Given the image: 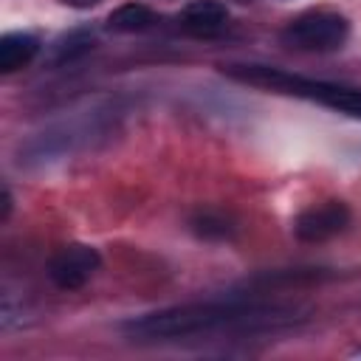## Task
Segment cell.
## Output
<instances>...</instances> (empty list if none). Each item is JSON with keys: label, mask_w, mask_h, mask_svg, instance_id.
I'll return each instance as SVG.
<instances>
[{"label": "cell", "mask_w": 361, "mask_h": 361, "mask_svg": "<svg viewBox=\"0 0 361 361\" xmlns=\"http://www.w3.org/2000/svg\"><path fill=\"white\" fill-rule=\"evenodd\" d=\"M192 228L200 234V237H206V240H223V237H228L231 234V226H228V220L223 217V214H214V212H200L195 220H192Z\"/></svg>", "instance_id": "obj_10"}, {"label": "cell", "mask_w": 361, "mask_h": 361, "mask_svg": "<svg viewBox=\"0 0 361 361\" xmlns=\"http://www.w3.org/2000/svg\"><path fill=\"white\" fill-rule=\"evenodd\" d=\"M180 28L192 37H214L228 23V8L220 0H192L180 11Z\"/></svg>", "instance_id": "obj_6"}, {"label": "cell", "mask_w": 361, "mask_h": 361, "mask_svg": "<svg viewBox=\"0 0 361 361\" xmlns=\"http://www.w3.org/2000/svg\"><path fill=\"white\" fill-rule=\"evenodd\" d=\"M223 73H228L231 79L248 82V85L271 87V90H276V93L302 96V99L327 104V107L341 110V113H347V116H361V87L336 85V82H322V79H307V76L285 73V71L268 68V65H226Z\"/></svg>", "instance_id": "obj_2"}, {"label": "cell", "mask_w": 361, "mask_h": 361, "mask_svg": "<svg viewBox=\"0 0 361 361\" xmlns=\"http://www.w3.org/2000/svg\"><path fill=\"white\" fill-rule=\"evenodd\" d=\"M102 265V257L93 245H85V243H71L65 248H59L51 262H48V276L56 288L62 290H76L82 288Z\"/></svg>", "instance_id": "obj_4"}, {"label": "cell", "mask_w": 361, "mask_h": 361, "mask_svg": "<svg viewBox=\"0 0 361 361\" xmlns=\"http://www.w3.org/2000/svg\"><path fill=\"white\" fill-rule=\"evenodd\" d=\"M39 51V39L28 31H8L0 37V71L14 73L28 65Z\"/></svg>", "instance_id": "obj_7"}, {"label": "cell", "mask_w": 361, "mask_h": 361, "mask_svg": "<svg viewBox=\"0 0 361 361\" xmlns=\"http://www.w3.org/2000/svg\"><path fill=\"white\" fill-rule=\"evenodd\" d=\"M155 23V11L144 3H124L118 8H113L107 14V28L118 31V34H133V31H144Z\"/></svg>", "instance_id": "obj_8"}, {"label": "cell", "mask_w": 361, "mask_h": 361, "mask_svg": "<svg viewBox=\"0 0 361 361\" xmlns=\"http://www.w3.org/2000/svg\"><path fill=\"white\" fill-rule=\"evenodd\" d=\"M8 212H11V192H8V189H3V214H0V217L6 220V217H8Z\"/></svg>", "instance_id": "obj_11"}, {"label": "cell", "mask_w": 361, "mask_h": 361, "mask_svg": "<svg viewBox=\"0 0 361 361\" xmlns=\"http://www.w3.org/2000/svg\"><path fill=\"white\" fill-rule=\"evenodd\" d=\"M93 42H96V37H93V31H87V28L68 31L65 37H59V39L54 42V62H71V59L87 54V51L93 48Z\"/></svg>", "instance_id": "obj_9"}, {"label": "cell", "mask_w": 361, "mask_h": 361, "mask_svg": "<svg viewBox=\"0 0 361 361\" xmlns=\"http://www.w3.org/2000/svg\"><path fill=\"white\" fill-rule=\"evenodd\" d=\"M347 223H350V209L341 200H327V203L305 209L293 223V234L305 243H322L344 231Z\"/></svg>", "instance_id": "obj_5"}, {"label": "cell", "mask_w": 361, "mask_h": 361, "mask_svg": "<svg viewBox=\"0 0 361 361\" xmlns=\"http://www.w3.org/2000/svg\"><path fill=\"white\" fill-rule=\"evenodd\" d=\"M271 307H259L251 302H195L180 307H166L158 313H147L130 319L124 330L135 338H183L195 333H209L226 324H248L268 319Z\"/></svg>", "instance_id": "obj_1"}, {"label": "cell", "mask_w": 361, "mask_h": 361, "mask_svg": "<svg viewBox=\"0 0 361 361\" xmlns=\"http://www.w3.org/2000/svg\"><path fill=\"white\" fill-rule=\"evenodd\" d=\"M62 3H68V6H73V8H90V6H96L99 0H62Z\"/></svg>", "instance_id": "obj_12"}, {"label": "cell", "mask_w": 361, "mask_h": 361, "mask_svg": "<svg viewBox=\"0 0 361 361\" xmlns=\"http://www.w3.org/2000/svg\"><path fill=\"white\" fill-rule=\"evenodd\" d=\"M350 23L338 11H307L282 28V42L296 51H336L344 45Z\"/></svg>", "instance_id": "obj_3"}]
</instances>
